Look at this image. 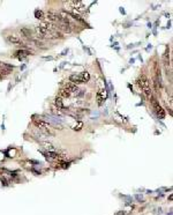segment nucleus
<instances>
[{"label": "nucleus", "mask_w": 173, "mask_h": 215, "mask_svg": "<svg viewBox=\"0 0 173 215\" xmlns=\"http://www.w3.org/2000/svg\"><path fill=\"white\" fill-rule=\"evenodd\" d=\"M35 18L36 19H39V20H43L44 18H45V15H44V13L42 12V10H35Z\"/></svg>", "instance_id": "2eb2a0df"}, {"label": "nucleus", "mask_w": 173, "mask_h": 215, "mask_svg": "<svg viewBox=\"0 0 173 215\" xmlns=\"http://www.w3.org/2000/svg\"><path fill=\"white\" fill-rule=\"evenodd\" d=\"M34 124L37 126L41 131H44L46 135L53 134V133L51 132L52 125L49 123V122H46V120H44V119H34Z\"/></svg>", "instance_id": "7ed1b4c3"}, {"label": "nucleus", "mask_w": 173, "mask_h": 215, "mask_svg": "<svg viewBox=\"0 0 173 215\" xmlns=\"http://www.w3.org/2000/svg\"><path fill=\"white\" fill-rule=\"evenodd\" d=\"M137 86L141 88V90L144 93V95L148 97H151L152 95V88H151V83L146 75H141L137 80Z\"/></svg>", "instance_id": "f257e3e1"}, {"label": "nucleus", "mask_w": 173, "mask_h": 215, "mask_svg": "<svg viewBox=\"0 0 173 215\" xmlns=\"http://www.w3.org/2000/svg\"><path fill=\"white\" fill-rule=\"evenodd\" d=\"M45 18L47 19V22H51V23H58L59 21H60V16H59V14H57V13H54V12H47L46 13V15H45Z\"/></svg>", "instance_id": "0eeeda50"}, {"label": "nucleus", "mask_w": 173, "mask_h": 215, "mask_svg": "<svg viewBox=\"0 0 173 215\" xmlns=\"http://www.w3.org/2000/svg\"><path fill=\"white\" fill-rule=\"evenodd\" d=\"M21 33L23 34V35L28 37V38H31V39H34V36H32V31L30 30V29H27V28H23V29H21Z\"/></svg>", "instance_id": "f8f14e48"}, {"label": "nucleus", "mask_w": 173, "mask_h": 215, "mask_svg": "<svg viewBox=\"0 0 173 215\" xmlns=\"http://www.w3.org/2000/svg\"><path fill=\"white\" fill-rule=\"evenodd\" d=\"M70 95H72V94H70L66 88H61V89L59 90V93H58V97H60V98H67V97H69Z\"/></svg>", "instance_id": "9b49d317"}, {"label": "nucleus", "mask_w": 173, "mask_h": 215, "mask_svg": "<svg viewBox=\"0 0 173 215\" xmlns=\"http://www.w3.org/2000/svg\"><path fill=\"white\" fill-rule=\"evenodd\" d=\"M151 105H152V109H154V111H155L156 116L158 117L159 119H164L165 118V111L164 109L159 105V103L157 102V99L156 98H151Z\"/></svg>", "instance_id": "39448f33"}, {"label": "nucleus", "mask_w": 173, "mask_h": 215, "mask_svg": "<svg viewBox=\"0 0 173 215\" xmlns=\"http://www.w3.org/2000/svg\"><path fill=\"white\" fill-rule=\"evenodd\" d=\"M7 41L14 45H24L23 41L16 35H8L7 36Z\"/></svg>", "instance_id": "6e6552de"}, {"label": "nucleus", "mask_w": 173, "mask_h": 215, "mask_svg": "<svg viewBox=\"0 0 173 215\" xmlns=\"http://www.w3.org/2000/svg\"><path fill=\"white\" fill-rule=\"evenodd\" d=\"M65 6L68 7L70 10H75L76 13H83L86 10V6L83 1H76V0L65 1Z\"/></svg>", "instance_id": "f03ea898"}, {"label": "nucleus", "mask_w": 173, "mask_h": 215, "mask_svg": "<svg viewBox=\"0 0 173 215\" xmlns=\"http://www.w3.org/2000/svg\"><path fill=\"white\" fill-rule=\"evenodd\" d=\"M54 103H55V105L58 107V110H60V109H64V102H62V98L60 97H55L54 99Z\"/></svg>", "instance_id": "4468645a"}, {"label": "nucleus", "mask_w": 173, "mask_h": 215, "mask_svg": "<svg viewBox=\"0 0 173 215\" xmlns=\"http://www.w3.org/2000/svg\"><path fill=\"white\" fill-rule=\"evenodd\" d=\"M1 182H2V183H4V185H7V184H8V183H7V180H6V179L4 178V177H2V178H1Z\"/></svg>", "instance_id": "f3484780"}, {"label": "nucleus", "mask_w": 173, "mask_h": 215, "mask_svg": "<svg viewBox=\"0 0 173 215\" xmlns=\"http://www.w3.org/2000/svg\"><path fill=\"white\" fill-rule=\"evenodd\" d=\"M31 53H32V51H29V50H18V51L15 52L14 57L17 58V59H20V60H22V59L27 58L29 54H31Z\"/></svg>", "instance_id": "1a4fd4ad"}, {"label": "nucleus", "mask_w": 173, "mask_h": 215, "mask_svg": "<svg viewBox=\"0 0 173 215\" xmlns=\"http://www.w3.org/2000/svg\"><path fill=\"white\" fill-rule=\"evenodd\" d=\"M105 99L104 96V90H99L98 94H97V101H98V105H102L103 104V101Z\"/></svg>", "instance_id": "ddd939ff"}, {"label": "nucleus", "mask_w": 173, "mask_h": 215, "mask_svg": "<svg viewBox=\"0 0 173 215\" xmlns=\"http://www.w3.org/2000/svg\"><path fill=\"white\" fill-rule=\"evenodd\" d=\"M64 88H66V89L68 90L70 94H73V93H77V91H78L77 86H76V84H74V83H72V82H70V83H67Z\"/></svg>", "instance_id": "9d476101"}, {"label": "nucleus", "mask_w": 173, "mask_h": 215, "mask_svg": "<svg viewBox=\"0 0 173 215\" xmlns=\"http://www.w3.org/2000/svg\"><path fill=\"white\" fill-rule=\"evenodd\" d=\"M82 127H83V123H82V122H78L77 124H75V125L73 126V130H74V131H80Z\"/></svg>", "instance_id": "dca6fc26"}, {"label": "nucleus", "mask_w": 173, "mask_h": 215, "mask_svg": "<svg viewBox=\"0 0 173 215\" xmlns=\"http://www.w3.org/2000/svg\"><path fill=\"white\" fill-rule=\"evenodd\" d=\"M125 214H126V213H125L123 210H122V212H118V213H115V215H125Z\"/></svg>", "instance_id": "a211bd4d"}, {"label": "nucleus", "mask_w": 173, "mask_h": 215, "mask_svg": "<svg viewBox=\"0 0 173 215\" xmlns=\"http://www.w3.org/2000/svg\"><path fill=\"white\" fill-rule=\"evenodd\" d=\"M13 68H14V66L8 65V64H6V63H1V61H0V75H2V76L8 75L9 73L13 71Z\"/></svg>", "instance_id": "423d86ee"}, {"label": "nucleus", "mask_w": 173, "mask_h": 215, "mask_svg": "<svg viewBox=\"0 0 173 215\" xmlns=\"http://www.w3.org/2000/svg\"><path fill=\"white\" fill-rule=\"evenodd\" d=\"M70 81L72 83L76 84V83H84V82H88L90 80V75L88 72H82L80 74H76V75H72L70 78Z\"/></svg>", "instance_id": "20e7f679"}, {"label": "nucleus", "mask_w": 173, "mask_h": 215, "mask_svg": "<svg viewBox=\"0 0 173 215\" xmlns=\"http://www.w3.org/2000/svg\"><path fill=\"white\" fill-rule=\"evenodd\" d=\"M136 199L137 200H142V196H136Z\"/></svg>", "instance_id": "6ab92c4d"}]
</instances>
